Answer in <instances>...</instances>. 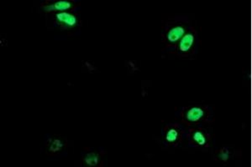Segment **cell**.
Returning <instances> with one entry per match:
<instances>
[{
  "label": "cell",
  "instance_id": "6da1fadb",
  "mask_svg": "<svg viewBox=\"0 0 252 167\" xmlns=\"http://www.w3.org/2000/svg\"><path fill=\"white\" fill-rule=\"evenodd\" d=\"M183 119L189 125H209L215 121L214 111L209 105H193L183 111Z\"/></svg>",
  "mask_w": 252,
  "mask_h": 167
},
{
  "label": "cell",
  "instance_id": "7a4b0ae2",
  "mask_svg": "<svg viewBox=\"0 0 252 167\" xmlns=\"http://www.w3.org/2000/svg\"><path fill=\"white\" fill-rule=\"evenodd\" d=\"M189 144L201 151H209L212 147L215 135L203 126L191 128L189 130Z\"/></svg>",
  "mask_w": 252,
  "mask_h": 167
},
{
  "label": "cell",
  "instance_id": "3957f363",
  "mask_svg": "<svg viewBox=\"0 0 252 167\" xmlns=\"http://www.w3.org/2000/svg\"><path fill=\"white\" fill-rule=\"evenodd\" d=\"M200 42V39L195 28L190 27L189 31L187 32L177 45V54L179 56L185 58L192 56L197 51Z\"/></svg>",
  "mask_w": 252,
  "mask_h": 167
},
{
  "label": "cell",
  "instance_id": "277c9868",
  "mask_svg": "<svg viewBox=\"0 0 252 167\" xmlns=\"http://www.w3.org/2000/svg\"><path fill=\"white\" fill-rule=\"evenodd\" d=\"M188 28V21L186 20H180L177 21L167 27L165 30L164 40L166 42V46L172 47L177 46L178 43L181 39L184 37L187 32L189 31Z\"/></svg>",
  "mask_w": 252,
  "mask_h": 167
},
{
  "label": "cell",
  "instance_id": "5b68a950",
  "mask_svg": "<svg viewBox=\"0 0 252 167\" xmlns=\"http://www.w3.org/2000/svg\"><path fill=\"white\" fill-rule=\"evenodd\" d=\"M241 156V150H236L235 148L231 146H223L215 150V152L213 153L214 161L223 166L229 164L230 162H234L235 159L240 158Z\"/></svg>",
  "mask_w": 252,
  "mask_h": 167
},
{
  "label": "cell",
  "instance_id": "8992f818",
  "mask_svg": "<svg viewBox=\"0 0 252 167\" xmlns=\"http://www.w3.org/2000/svg\"><path fill=\"white\" fill-rule=\"evenodd\" d=\"M56 18L59 21V23L63 24V25L67 28H72L78 24V20L77 16L67 12L58 13L56 15Z\"/></svg>",
  "mask_w": 252,
  "mask_h": 167
},
{
  "label": "cell",
  "instance_id": "52a82bcc",
  "mask_svg": "<svg viewBox=\"0 0 252 167\" xmlns=\"http://www.w3.org/2000/svg\"><path fill=\"white\" fill-rule=\"evenodd\" d=\"M182 139V132L178 127L167 128L165 133V140L170 144H176Z\"/></svg>",
  "mask_w": 252,
  "mask_h": 167
},
{
  "label": "cell",
  "instance_id": "ba28073f",
  "mask_svg": "<svg viewBox=\"0 0 252 167\" xmlns=\"http://www.w3.org/2000/svg\"><path fill=\"white\" fill-rule=\"evenodd\" d=\"M72 3L69 1H58L54 4L46 6V11H53V10H58V11L64 12L65 10L72 9Z\"/></svg>",
  "mask_w": 252,
  "mask_h": 167
},
{
  "label": "cell",
  "instance_id": "9c48e42d",
  "mask_svg": "<svg viewBox=\"0 0 252 167\" xmlns=\"http://www.w3.org/2000/svg\"><path fill=\"white\" fill-rule=\"evenodd\" d=\"M84 161L86 162V164L89 165V166H97L98 164V162H99V156L94 152H90L85 156Z\"/></svg>",
  "mask_w": 252,
  "mask_h": 167
}]
</instances>
